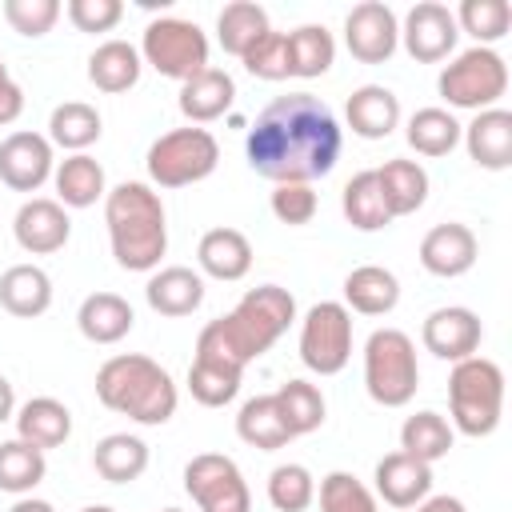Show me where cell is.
<instances>
[{
  "instance_id": "obj_3",
  "label": "cell",
  "mask_w": 512,
  "mask_h": 512,
  "mask_svg": "<svg viewBox=\"0 0 512 512\" xmlns=\"http://www.w3.org/2000/svg\"><path fill=\"white\" fill-rule=\"evenodd\" d=\"M104 224L112 256L128 272H156L168 252V216L160 192L140 180H124L104 196Z\"/></svg>"
},
{
  "instance_id": "obj_40",
  "label": "cell",
  "mask_w": 512,
  "mask_h": 512,
  "mask_svg": "<svg viewBox=\"0 0 512 512\" xmlns=\"http://www.w3.org/2000/svg\"><path fill=\"white\" fill-rule=\"evenodd\" d=\"M48 472V460L40 448L24 444L20 436L16 440H4L0 444V488L12 492V496H28Z\"/></svg>"
},
{
  "instance_id": "obj_11",
  "label": "cell",
  "mask_w": 512,
  "mask_h": 512,
  "mask_svg": "<svg viewBox=\"0 0 512 512\" xmlns=\"http://www.w3.org/2000/svg\"><path fill=\"white\" fill-rule=\"evenodd\" d=\"M184 488L200 512H252V492L240 464L224 452H200L184 464Z\"/></svg>"
},
{
  "instance_id": "obj_19",
  "label": "cell",
  "mask_w": 512,
  "mask_h": 512,
  "mask_svg": "<svg viewBox=\"0 0 512 512\" xmlns=\"http://www.w3.org/2000/svg\"><path fill=\"white\" fill-rule=\"evenodd\" d=\"M468 156L488 168V172H504L512 164V112L508 108H484L472 116V124L460 132Z\"/></svg>"
},
{
  "instance_id": "obj_21",
  "label": "cell",
  "mask_w": 512,
  "mask_h": 512,
  "mask_svg": "<svg viewBox=\"0 0 512 512\" xmlns=\"http://www.w3.org/2000/svg\"><path fill=\"white\" fill-rule=\"evenodd\" d=\"M12 420H16V436L24 444L40 448V452L60 448L72 436V412L56 396H32V400H24Z\"/></svg>"
},
{
  "instance_id": "obj_47",
  "label": "cell",
  "mask_w": 512,
  "mask_h": 512,
  "mask_svg": "<svg viewBox=\"0 0 512 512\" xmlns=\"http://www.w3.org/2000/svg\"><path fill=\"white\" fill-rule=\"evenodd\" d=\"M268 204H272V216H276L280 224H288V228L308 224V220L316 216V208H320L312 184H276Z\"/></svg>"
},
{
  "instance_id": "obj_46",
  "label": "cell",
  "mask_w": 512,
  "mask_h": 512,
  "mask_svg": "<svg viewBox=\"0 0 512 512\" xmlns=\"http://www.w3.org/2000/svg\"><path fill=\"white\" fill-rule=\"evenodd\" d=\"M60 0H4V20L20 36H44L60 20Z\"/></svg>"
},
{
  "instance_id": "obj_12",
  "label": "cell",
  "mask_w": 512,
  "mask_h": 512,
  "mask_svg": "<svg viewBox=\"0 0 512 512\" xmlns=\"http://www.w3.org/2000/svg\"><path fill=\"white\" fill-rule=\"evenodd\" d=\"M344 44L360 64H384L392 60L400 44V24L396 12L380 0H364L344 16Z\"/></svg>"
},
{
  "instance_id": "obj_16",
  "label": "cell",
  "mask_w": 512,
  "mask_h": 512,
  "mask_svg": "<svg viewBox=\"0 0 512 512\" xmlns=\"http://www.w3.org/2000/svg\"><path fill=\"white\" fill-rule=\"evenodd\" d=\"M12 236L24 252L32 256H48V252H60L72 236V220L64 212L60 200H48V196H32L20 204L16 220H12Z\"/></svg>"
},
{
  "instance_id": "obj_35",
  "label": "cell",
  "mask_w": 512,
  "mask_h": 512,
  "mask_svg": "<svg viewBox=\"0 0 512 512\" xmlns=\"http://www.w3.org/2000/svg\"><path fill=\"white\" fill-rule=\"evenodd\" d=\"M240 380L244 372L216 360V356H192V368H188V392L196 404L204 408H224L228 400H236L240 392Z\"/></svg>"
},
{
  "instance_id": "obj_7",
  "label": "cell",
  "mask_w": 512,
  "mask_h": 512,
  "mask_svg": "<svg viewBox=\"0 0 512 512\" xmlns=\"http://www.w3.org/2000/svg\"><path fill=\"white\" fill-rule=\"evenodd\" d=\"M144 164H148V176L156 188H184V184H196L216 172L220 144L208 128H196V124L172 128L160 140H152Z\"/></svg>"
},
{
  "instance_id": "obj_2",
  "label": "cell",
  "mask_w": 512,
  "mask_h": 512,
  "mask_svg": "<svg viewBox=\"0 0 512 512\" xmlns=\"http://www.w3.org/2000/svg\"><path fill=\"white\" fill-rule=\"evenodd\" d=\"M292 320H296V300L288 288H280V284L248 288L228 316L208 320L200 328L196 356H216L244 372L256 356H264L288 332Z\"/></svg>"
},
{
  "instance_id": "obj_5",
  "label": "cell",
  "mask_w": 512,
  "mask_h": 512,
  "mask_svg": "<svg viewBox=\"0 0 512 512\" xmlns=\"http://www.w3.org/2000/svg\"><path fill=\"white\" fill-rule=\"evenodd\" d=\"M452 428L464 436H492L504 416V372L488 356H468L448 376Z\"/></svg>"
},
{
  "instance_id": "obj_1",
  "label": "cell",
  "mask_w": 512,
  "mask_h": 512,
  "mask_svg": "<svg viewBox=\"0 0 512 512\" xmlns=\"http://www.w3.org/2000/svg\"><path fill=\"white\" fill-rule=\"evenodd\" d=\"M344 132L332 108L312 92L276 96L248 128L244 156L256 176L272 184H312L340 160Z\"/></svg>"
},
{
  "instance_id": "obj_14",
  "label": "cell",
  "mask_w": 512,
  "mask_h": 512,
  "mask_svg": "<svg viewBox=\"0 0 512 512\" xmlns=\"http://www.w3.org/2000/svg\"><path fill=\"white\" fill-rule=\"evenodd\" d=\"M52 176V140L40 132H8L0 140V180L12 192H36Z\"/></svg>"
},
{
  "instance_id": "obj_4",
  "label": "cell",
  "mask_w": 512,
  "mask_h": 512,
  "mask_svg": "<svg viewBox=\"0 0 512 512\" xmlns=\"http://www.w3.org/2000/svg\"><path fill=\"white\" fill-rule=\"evenodd\" d=\"M96 396L104 408L136 420V424H168L176 416L180 392L152 356L140 352H120L100 364L96 372Z\"/></svg>"
},
{
  "instance_id": "obj_48",
  "label": "cell",
  "mask_w": 512,
  "mask_h": 512,
  "mask_svg": "<svg viewBox=\"0 0 512 512\" xmlns=\"http://www.w3.org/2000/svg\"><path fill=\"white\" fill-rule=\"evenodd\" d=\"M124 16V4L120 0H68V20L80 28V32H112Z\"/></svg>"
},
{
  "instance_id": "obj_42",
  "label": "cell",
  "mask_w": 512,
  "mask_h": 512,
  "mask_svg": "<svg viewBox=\"0 0 512 512\" xmlns=\"http://www.w3.org/2000/svg\"><path fill=\"white\" fill-rule=\"evenodd\" d=\"M452 16H456V28L476 36L480 48H492L512 28V4L508 0H464Z\"/></svg>"
},
{
  "instance_id": "obj_41",
  "label": "cell",
  "mask_w": 512,
  "mask_h": 512,
  "mask_svg": "<svg viewBox=\"0 0 512 512\" xmlns=\"http://www.w3.org/2000/svg\"><path fill=\"white\" fill-rule=\"evenodd\" d=\"M272 396H276V404H280L292 436H308V432H316L324 424V412L328 408H324V392L316 384H308V380H284Z\"/></svg>"
},
{
  "instance_id": "obj_13",
  "label": "cell",
  "mask_w": 512,
  "mask_h": 512,
  "mask_svg": "<svg viewBox=\"0 0 512 512\" xmlns=\"http://www.w3.org/2000/svg\"><path fill=\"white\" fill-rule=\"evenodd\" d=\"M456 36H460L456 16H452L448 4H440V0H420V4H412L408 16H404V24H400V40H404L408 56L420 60V64L444 60V56L456 48Z\"/></svg>"
},
{
  "instance_id": "obj_37",
  "label": "cell",
  "mask_w": 512,
  "mask_h": 512,
  "mask_svg": "<svg viewBox=\"0 0 512 512\" xmlns=\"http://www.w3.org/2000/svg\"><path fill=\"white\" fill-rule=\"evenodd\" d=\"M264 32H268V12L260 4H252V0H232L216 16V40L232 56H244Z\"/></svg>"
},
{
  "instance_id": "obj_54",
  "label": "cell",
  "mask_w": 512,
  "mask_h": 512,
  "mask_svg": "<svg viewBox=\"0 0 512 512\" xmlns=\"http://www.w3.org/2000/svg\"><path fill=\"white\" fill-rule=\"evenodd\" d=\"M164 512H180V508H164Z\"/></svg>"
},
{
  "instance_id": "obj_51",
  "label": "cell",
  "mask_w": 512,
  "mask_h": 512,
  "mask_svg": "<svg viewBox=\"0 0 512 512\" xmlns=\"http://www.w3.org/2000/svg\"><path fill=\"white\" fill-rule=\"evenodd\" d=\"M12 416H16V392H12L8 376H0V424L12 420Z\"/></svg>"
},
{
  "instance_id": "obj_45",
  "label": "cell",
  "mask_w": 512,
  "mask_h": 512,
  "mask_svg": "<svg viewBox=\"0 0 512 512\" xmlns=\"http://www.w3.org/2000/svg\"><path fill=\"white\" fill-rule=\"evenodd\" d=\"M240 64L252 72V76H260V80H288L292 76V64H288V32H264L244 56H240Z\"/></svg>"
},
{
  "instance_id": "obj_27",
  "label": "cell",
  "mask_w": 512,
  "mask_h": 512,
  "mask_svg": "<svg viewBox=\"0 0 512 512\" xmlns=\"http://www.w3.org/2000/svg\"><path fill=\"white\" fill-rule=\"evenodd\" d=\"M400 304V280L380 264H360L344 276V308L360 316H388Z\"/></svg>"
},
{
  "instance_id": "obj_43",
  "label": "cell",
  "mask_w": 512,
  "mask_h": 512,
  "mask_svg": "<svg viewBox=\"0 0 512 512\" xmlns=\"http://www.w3.org/2000/svg\"><path fill=\"white\" fill-rule=\"evenodd\" d=\"M268 500L276 512H304L316 500V480L304 464H276L268 472Z\"/></svg>"
},
{
  "instance_id": "obj_44",
  "label": "cell",
  "mask_w": 512,
  "mask_h": 512,
  "mask_svg": "<svg viewBox=\"0 0 512 512\" xmlns=\"http://www.w3.org/2000/svg\"><path fill=\"white\" fill-rule=\"evenodd\" d=\"M320 512H376V496L352 472H328L320 480Z\"/></svg>"
},
{
  "instance_id": "obj_34",
  "label": "cell",
  "mask_w": 512,
  "mask_h": 512,
  "mask_svg": "<svg viewBox=\"0 0 512 512\" xmlns=\"http://www.w3.org/2000/svg\"><path fill=\"white\" fill-rule=\"evenodd\" d=\"M100 132H104V120L84 100H64L48 116V140L60 144V148H72V152H84L88 144H96Z\"/></svg>"
},
{
  "instance_id": "obj_6",
  "label": "cell",
  "mask_w": 512,
  "mask_h": 512,
  "mask_svg": "<svg viewBox=\"0 0 512 512\" xmlns=\"http://www.w3.org/2000/svg\"><path fill=\"white\" fill-rule=\"evenodd\" d=\"M364 388L384 408H404L420 388L416 344L400 328H376L364 344Z\"/></svg>"
},
{
  "instance_id": "obj_25",
  "label": "cell",
  "mask_w": 512,
  "mask_h": 512,
  "mask_svg": "<svg viewBox=\"0 0 512 512\" xmlns=\"http://www.w3.org/2000/svg\"><path fill=\"white\" fill-rule=\"evenodd\" d=\"M196 260L212 280H244L252 268V244L240 228H208L196 244Z\"/></svg>"
},
{
  "instance_id": "obj_53",
  "label": "cell",
  "mask_w": 512,
  "mask_h": 512,
  "mask_svg": "<svg viewBox=\"0 0 512 512\" xmlns=\"http://www.w3.org/2000/svg\"><path fill=\"white\" fill-rule=\"evenodd\" d=\"M80 512H116V508H108V504H88V508H80Z\"/></svg>"
},
{
  "instance_id": "obj_17",
  "label": "cell",
  "mask_w": 512,
  "mask_h": 512,
  "mask_svg": "<svg viewBox=\"0 0 512 512\" xmlns=\"http://www.w3.org/2000/svg\"><path fill=\"white\" fill-rule=\"evenodd\" d=\"M476 256H480L476 232L468 224H456V220L428 228L424 240H420V264H424V272L444 276V280L464 276L476 264Z\"/></svg>"
},
{
  "instance_id": "obj_30",
  "label": "cell",
  "mask_w": 512,
  "mask_h": 512,
  "mask_svg": "<svg viewBox=\"0 0 512 512\" xmlns=\"http://www.w3.org/2000/svg\"><path fill=\"white\" fill-rule=\"evenodd\" d=\"M140 48H132L128 40H104L96 44V52L88 56V80L100 88V92H128L136 80H140Z\"/></svg>"
},
{
  "instance_id": "obj_9",
  "label": "cell",
  "mask_w": 512,
  "mask_h": 512,
  "mask_svg": "<svg viewBox=\"0 0 512 512\" xmlns=\"http://www.w3.org/2000/svg\"><path fill=\"white\" fill-rule=\"evenodd\" d=\"M140 60H148L160 76L168 80H188L208 68V36L200 32L196 20L184 16H160L144 28L140 40Z\"/></svg>"
},
{
  "instance_id": "obj_8",
  "label": "cell",
  "mask_w": 512,
  "mask_h": 512,
  "mask_svg": "<svg viewBox=\"0 0 512 512\" xmlns=\"http://www.w3.org/2000/svg\"><path fill=\"white\" fill-rule=\"evenodd\" d=\"M436 88L452 108L484 112V108H496V100L508 92V64L496 48L476 44V48L460 52L452 64H444Z\"/></svg>"
},
{
  "instance_id": "obj_29",
  "label": "cell",
  "mask_w": 512,
  "mask_h": 512,
  "mask_svg": "<svg viewBox=\"0 0 512 512\" xmlns=\"http://www.w3.org/2000/svg\"><path fill=\"white\" fill-rule=\"evenodd\" d=\"M236 436H240L244 444L260 448V452H276V448H284L288 440H296L272 392L244 400V408H240V416H236Z\"/></svg>"
},
{
  "instance_id": "obj_31",
  "label": "cell",
  "mask_w": 512,
  "mask_h": 512,
  "mask_svg": "<svg viewBox=\"0 0 512 512\" xmlns=\"http://www.w3.org/2000/svg\"><path fill=\"white\" fill-rule=\"evenodd\" d=\"M52 180H56V196H60L64 208H92L100 196H108L104 168L88 152H72L68 160H60L56 172H52Z\"/></svg>"
},
{
  "instance_id": "obj_18",
  "label": "cell",
  "mask_w": 512,
  "mask_h": 512,
  "mask_svg": "<svg viewBox=\"0 0 512 512\" xmlns=\"http://www.w3.org/2000/svg\"><path fill=\"white\" fill-rule=\"evenodd\" d=\"M372 480H376V496L384 504L408 512L420 500H428V492H432V464H424V460H416L408 452H388L376 464Z\"/></svg>"
},
{
  "instance_id": "obj_38",
  "label": "cell",
  "mask_w": 512,
  "mask_h": 512,
  "mask_svg": "<svg viewBox=\"0 0 512 512\" xmlns=\"http://www.w3.org/2000/svg\"><path fill=\"white\" fill-rule=\"evenodd\" d=\"M336 60V40L324 24H300L296 32H288V64H292V76L300 80H312V76H324Z\"/></svg>"
},
{
  "instance_id": "obj_33",
  "label": "cell",
  "mask_w": 512,
  "mask_h": 512,
  "mask_svg": "<svg viewBox=\"0 0 512 512\" xmlns=\"http://www.w3.org/2000/svg\"><path fill=\"white\" fill-rule=\"evenodd\" d=\"M340 208H344V220L356 228V232H380L392 224L388 216V204L380 196V184H376V168L368 172H356L344 192H340Z\"/></svg>"
},
{
  "instance_id": "obj_32",
  "label": "cell",
  "mask_w": 512,
  "mask_h": 512,
  "mask_svg": "<svg viewBox=\"0 0 512 512\" xmlns=\"http://www.w3.org/2000/svg\"><path fill=\"white\" fill-rule=\"evenodd\" d=\"M92 468L108 480V484H132L144 476L148 468V444L140 436H128V432H112L96 444L92 452Z\"/></svg>"
},
{
  "instance_id": "obj_50",
  "label": "cell",
  "mask_w": 512,
  "mask_h": 512,
  "mask_svg": "<svg viewBox=\"0 0 512 512\" xmlns=\"http://www.w3.org/2000/svg\"><path fill=\"white\" fill-rule=\"evenodd\" d=\"M416 512H468V508L456 496H428V500L416 504Z\"/></svg>"
},
{
  "instance_id": "obj_49",
  "label": "cell",
  "mask_w": 512,
  "mask_h": 512,
  "mask_svg": "<svg viewBox=\"0 0 512 512\" xmlns=\"http://www.w3.org/2000/svg\"><path fill=\"white\" fill-rule=\"evenodd\" d=\"M20 112H24V88L12 80L8 64L0 60V128H4V124H12Z\"/></svg>"
},
{
  "instance_id": "obj_10",
  "label": "cell",
  "mask_w": 512,
  "mask_h": 512,
  "mask_svg": "<svg viewBox=\"0 0 512 512\" xmlns=\"http://www.w3.org/2000/svg\"><path fill=\"white\" fill-rule=\"evenodd\" d=\"M300 360L320 376H336L352 360V312L340 300H320L300 320Z\"/></svg>"
},
{
  "instance_id": "obj_23",
  "label": "cell",
  "mask_w": 512,
  "mask_h": 512,
  "mask_svg": "<svg viewBox=\"0 0 512 512\" xmlns=\"http://www.w3.org/2000/svg\"><path fill=\"white\" fill-rule=\"evenodd\" d=\"M0 308L32 320L52 308V276L40 264H12L0 272Z\"/></svg>"
},
{
  "instance_id": "obj_22",
  "label": "cell",
  "mask_w": 512,
  "mask_h": 512,
  "mask_svg": "<svg viewBox=\"0 0 512 512\" xmlns=\"http://www.w3.org/2000/svg\"><path fill=\"white\" fill-rule=\"evenodd\" d=\"M348 128L360 136V140H384L392 136V128L400 124V100L392 88L384 84H360L352 96H348Z\"/></svg>"
},
{
  "instance_id": "obj_15",
  "label": "cell",
  "mask_w": 512,
  "mask_h": 512,
  "mask_svg": "<svg viewBox=\"0 0 512 512\" xmlns=\"http://www.w3.org/2000/svg\"><path fill=\"white\" fill-rule=\"evenodd\" d=\"M480 336H484L480 316H476L472 308H460V304H448V308L428 312V316H424V328H420L424 348H428L432 356H440V360H452V364L476 356Z\"/></svg>"
},
{
  "instance_id": "obj_28",
  "label": "cell",
  "mask_w": 512,
  "mask_h": 512,
  "mask_svg": "<svg viewBox=\"0 0 512 512\" xmlns=\"http://www.w3.org/2000/svg\"><path fill=\"white\" fill-rule=\"evenodd\" d=\"M376 184L380 196L388 204V216H412L416 208H424L428 200V172L416 160H384V168H376Z\"/></svg>"
},
{
  "instance_id": "obj_52",
  "label": "cell",
  "mask_w": 512,
  "mask_h": 512,
  "mask_svg": "<svg viewBox=\"0 0 512 512\" xmlns=\"http://www.w3.org/2000/svg\"><path fill=\"white\" fill-rule=\"evenodd\" d=\"M8 512H56V508H52L48 500H36V496H20V500H16Z\"/></svg>"
},
{
  "instance_id": "obj_20",
  "label": "cell",
  "mask_w": 512,
  "mask_h": 512,
  "mask_svg": "<svg viewBox=\"0 0 512 512\" xmlns=\"http://www.w3.org/2000/svg\"><path fill=\"white\" fill-rule=\"evenodd\" d=\"M144 296H148V308L160 316H192L204 304V276L184 264H168L148 276Z\"/></svg>"
},
{
  "instance_id": "obj_39",
  "label": "cell",
  "mask_w": 512,
  "mask_h": 512,
  "mask_svg": "<svg viewBox=\"0 0 512 512\" xmlns=\"http://www.w3.org/2000/svg\"><path fill=\"white\" fill-rule=\"evenodd\" d=\"M460 124H456V116L448 112V108H416L412 116H408V144L420 152V156H448L456 144H460Z\"/></svg>"
},
{
  "instance_id": "obj_26",
  "label": "cell",
  "mask_w": 512,
  "mask_h": 512,
  "mask_svg": "<svg viewBox=\"0 0 512 512\" xmlns=\"http://www.w3.org/2000/svg\"><path fill=\"white\" fill-rule=\"evenodd\" d=\"M132 324H136V312L116 292H92V296H84V304L76 312V328L92 344H116L132 332Z\"/></svg>"
},
{
  "instance_id": "obj_36",
  "label": "cell",
  "mask_w": 512,
  "mask_h": 512,
  "mask_svg": "<svg viewBox=\"0 0 512 512\" xmlns=\"http://www.w3.org/2000/svg\"><path fill=\"white\" fill-rule=\"evenodd\" d=\"M452 440H456L452 424L440 412H428V408L416 412V416H408L404 428H400V452H408V456H416L424 464L444 460L452 452Z\"/></svg>"
},
{
  "instance_id": "obj_24",
  "label": "cell",
  "mask_w": 512,
  "mask_h": 512,
  "mask_svg": "<svg viewBox=\"0 0 512 512\" xmlns=\"http://www.w3.org/2000/svg\"><path fill=\"white\" fill-rule=\"evenodd\" d=\"M232 100H236L232 76H228L224 68H212V64L180 84V112H184L196 128L208 124V120H220V116L232 108Z\"/></svg>"
}]
</instances>
